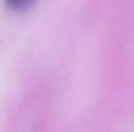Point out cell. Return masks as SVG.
Masks as SVG:
<instances>
[{"label":"cell","instance_id":"1","mask_svg":"<svg viewBox=\"0 0 134 132\" xmlns=\"http://www.w3.org/2000/svg\"><path fill=\"white\" fill-rule=\"evenodd\" d=\"M5 2L10 9H22V7H27L32 0H5Z\"/></svg>","mask_w":134,"mask_h":132}]
</instances>
